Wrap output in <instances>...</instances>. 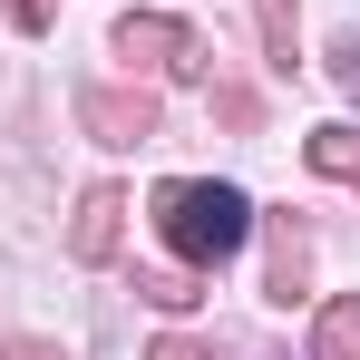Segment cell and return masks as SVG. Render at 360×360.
I'll return each mask as SVG.
<instances>
[{
	"label": "cell",
	"instance_id": "1",
	"mask_svg": "<svg viewBox=\"0 0 360 360\" xmlns=\"http://www.w3.org/2000/svg\"><path fill=\"white\" fill-rule=\"evenodd\" d=\"M166 234H176L195 263L234 253V243H243V195H234V185H176V195H166Z\"/></svg>",
	"mask_w": 360,
	"mask_h": 360
}]
</instances>
